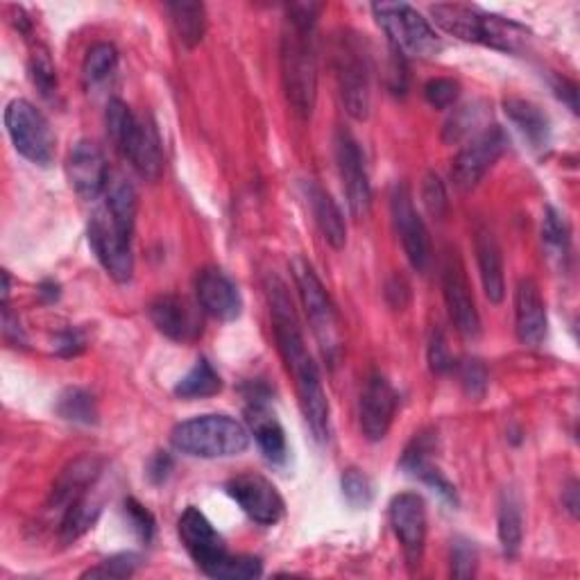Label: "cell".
<instances>
[{"instance_id": "obj_1", "label": "cell", "mask_w": 580, "mask_h": 580, "mask_svg": "<svg viewBox=\"0 0 580 580\" xmlns=\"http://www.w3.org/2000/svg\"><path fill=\"white\" fill-rule=\"evenodd\" d=\"M268 302L272 315V330L277 338L279 354L286 362L288 372L295 379L300 409L304 420L317 443H326L332 435V413H330V399L322 388L320 370L311 352L306 349V341L302 334V324L298 320L293 300L288 295V288L277 277L268 279Z\"/></svg>"}, {"instance_id": "obj_2", "label": "cell", "mask_w": 580, "mask_h": 580, "mask_svg": "<svg viewBox=\"0 0 580 580\" xmlns=\"http://www.w3.org/2000/svg\"><path fill=\"white\" fill-rule=\"evenodd\" d=\"M431 16L435 25L456 36V40L483 44L503 53H520L531 40V32L524 25L499 14L483 12L477 5L440 3L431 8Z\"/></svg>"}, {"instance_id": "obj_3", "label": "cell", "mask_w": 580, "mask_h": 580, "mask_svg": "<svg viewBox=\"0 0 580 580\" xmlns=\"http://www.w3.org/2000/svg\"><path fill=\"white\" fill-rule=\"evenodd\" d=\"M170 443L193 458H230L249 447V431L230 415H198L179 422L170 433Z\"/></svg>"}, {"instance_id": "obj_4", "label": "cell", "mask_w": 580, "mask_h": 580, "mask_svg": "<svg viewBox=\"0 0 580 580\" xmlns=\"http://www.w3.org/2000/svg\"><path fill=\"white\" fill-rule=\"evenodd\" d=\"M281 78L290 107L302 119L311 116L317 98V62L313 27L288 23L281 40Z\"/></svg>"}, {"instance_id": "obj_5", "label": "cell", "mask_w": 580, "mask_h": 580, "mask_svg": "<svg viewBox=\"0 0 580 580\" xmlns=\"http://www.w3.org/2000/svg\"><path fill=\"white\" fill-rule=\"evenodd\" d=\"M334 70L336 82L347 114L356 121H366L370 116V59L366 44L358 34L343 32L334 46Z\"/></svg>"}, {"instance_id": "obj_6", "label": "cell", "mask_w": 580, "mask_h": 580, "mask_svg": "<svg viewBox=\"0 0 580 580\" xmlns=\"http://www.w3.org/2000/svg\"><path fill=\"white\" fill-rule=\"evenodd\" d=\"M372 12L399 55L426 59L443 53L440 34L415 8L406 3H377Z\"/></svg>"}, {"instance_id": "obj_7", "label": "cell", "mask_w": 580, "mask_h": 580, "mask_svg": "<svg viewBox=\"0 0 580 580\" xmlns=\"http://www.w3.org/2000/svg\"><path fill=\"white\" fill-rule=\"evenodd\" d=\"M293 277L300 290V298L304 304V311L309 315V322L313 326V334L330 360H336L341 347H343V322L336 311V304L332 302L330 293H326L324 283L315 275L313 266L298 257L293 261Z\"/></svg>"}, {"instance_id": "obj_8", "label": "cell", "mask_w": 580, "mask_h": 580, "mask_svg": "<svg viewBox=\"0 0 580 580\" xmlns=\"http://www.w3.org/2000/svg\"><path fill=\"white\" fill-rule=\"evenodd\" d=\"M5 127L21 157L36 166L55 159V134L48 119L27 100H12L5 109Z\"/></svg>"}, {"instance_id": "obj_9", "label": "cell", "mask_w": 580, "mask_h": 580, "mask_svg": "<svg viewBox=\"0 0 580 580\" xmlns=\"http://www.w3.org/2000/svg\"><path fill=\"white\" fill-rule=\"evenodd\" d=\"M89 243L107 275L119 283H127L134 275L132 236L119 230L107 209H98L89 223Z\"/></svg>"}, {"instance_id": "obj_10", "label": "cell", "mask_w": 580, "mask_h": 580, "mask_svg": "<svg viewBox=\"0 0 580 580\" xmlns=\"http://www.w3.org/2000/svg\"><path fill=\"white\" fill-rule=\"evenodd\" d=\"M505 148H507V134L497 125L486 127L481 134L471 136V141L458 153L451 166V179L456 189L460 191L475 189L486 177V172L501 159Z\"/></svg>"}, {"instance_id": "obj_11", "label": "cell", "mask_w": 580, "mask_h": 580, "mask_svg": "<svg viewBox=\"0 0 580 580\" xmlns=\"http://www.w3.org/2000/svg\"><path fill=\"white\" fill-rule=\"evenodd\" d=\"M177 531L181 537V544L189 551V556L196 560V565L211 578H215L217 569L232 556L225 547V539L217 535V531L211 526V522L198 511V507L189 505L181 513L177 522Z\"/></svg>"}, {"instance_id": "obj_12", "label": "cell", "mask_w": 580, "mask_h": 580, "mask_svg": "<svg viewBox=\"0 0 580 580\" xmlns=\"http://www.w3.org/2000/svg\"><path fill=\"white\" fill-rule=\"evenodd\" d=\"M225 490L241 505V511L259 526H275L286 513V503L279 490L266 477L254 475V471L234 477Z\"/></svg>"}, {"instance_id": "obj_13", "label": "cell", "mask_w": 580, "mask_h": 580, "mask_svg": "<svg viewBox=\"0 0 580 580\" xmlns=\"http://www.w3.org/2000/svg\"><path fill=\"white\" fill-rule=\"evenodd\" d=\"M336 161L343 179L347 204L356 221L366 217L372 207V187L366 168V157L360 153L358 141L347 130L336 134Z\"/></svg>"}, {"instance_id": "obj_14", "label": "cell", "mask_w": 580, "mask_h": 580, "mask_svg": "<svg viewBox=\"0 0 580 580\" xmlns=\"http://www.w3.org/2000/svg\"><path fill=\"white\" fill-rule=\"evenodd\" d=\"M390 209H392V223L394 230L402 238L404 252L411 261V266L417 272H426L431 266V238L424 221L420 217L411 189L406 185H397L390 198Z\"/></svg>"}, {"instance_id": "obj_15", "label": "cell", "mask_w": 580, "mask_h": 580, "mask_svg": "<svg viewBox=\"0 0 580 580\" xmlns=\"http://www.w3.org/2000/svg\"><path fill=\"white\" fill-rule=\"evenodd\" d=\"M443 295L456 330L465 338H477L481 334V315L456 252H449L443 264Z\"/></svg>"}, {"instance_id": "obj_16", "label": "cell", "mask_w": 580, "mask_h": 580, "mask_svg": "<svg viewBox=\"0 0 580 580\" xmlns=\"http://www.w3.org/2000/svg\"><path fill=\"white\" fill-rule=\"evenodd\" d=\"M388 517H390V526H392L399 544H402L409 565L417 567L422 560V554H424L426 528H428L424 499L415 492L397 494L390 501Z\"/></svg>"}, {"instance_id": "obj_17", "label": "cell", "mask_w": 580, "mask_h": 580, "mask_svg": "<svg viewBox=\"0 0 580 580\" xmlns=\"http://www.w3.org/2000/svg\"><path fill=\"white\" fill-rule=\"evenodd\" d=\"M399 397L390 381L381 375H372L360 394V431L370 443H381L394 420Z\"/></svg>"}, {"instance_id": "obj_18", "label": "cell", "mask_w": 580, "mask_h": 580, "mask_svg": "<svg viewBox=\"0 0 580 580\" xmlns=\"http://www.w3.org/2000/svg\"><path fill=\"white\" fill-rule=\"evenodd\" d=\"M70 187L85 200H98L109 187V168L93 141H78L66 161Z\"/></svg>"}, {"instance_id": "obj_19", "label": "cell", "mask_w": 580, "mask_h": 580, "mask_svg": "<svg viewBox=\"0 0 580 580\" xmlns=\"http://www.w3.org/2000/svg\"><path fill=\"white\" fill-rule=\"evenodd\" d=\"M198 302L204 313L221 322H232L243 311V298L236 283L217 268H207L198 275Z\"/></svg>"}, {"instance_id": "obj_20", "label": "cell", "mask_w": 580, "mask_h": 580, "mask_svg": "<svg viewBox=\"0 0 580 580\" xmlns=\"http://www.w3.org/2000/svg\"><path fill=\"white\" fill-rule=\"evenodd\" d=\"M148 315H150V320L157 330L164 336H168L170 341L189 343L202 334L200 313L185 298H175V295L157 298L150 304Z\"/></svg>"}, {"instance_id": "obj_21", "label": "cell", "mask_w": 580, "mask_h": 580, "mask_svg": "<svg viewBox=\"0 0 580 580\" xmlns=\"http://www.w3.org/2000/svg\"><path fill=\"white\" fill-rule=\"evenodd\" d=\"M515 332L524 347H539L547 338V304L533 279H522L517 286Z\"/></svg>"}, {"instance_id": "obj_22", "label": "cell", "mask_w": 580, "mask_h": 580, "mask_svg": "<svg viewBox=\"0 0 580 580\" xmlns=\"http://www.w3.org/2000/svg\"><path fill=\"white\" fill-rule=\"evenodd\" d=\"M433 435L431 433H420L411 440V445L406 447L404 456H402V469L409 471L411 477L420 479L422 483H426L431 490L438 492L443 499H447L449 503H458V494L456 488L443 477V471L433 465L431 454H433Z\"/></svg>"}, {"instance_id": "obj_23", "label": "cell", "mask_w": 580, "mask_h": 580, "mask_svg": "<svg viewBox=\"0 0 580 580\" xmlns=\"http://www.w3.org/2000/svg\"><path fill=\"white\" fill-rule=\"evenodd\" d=\"M247 420H249L254 440L259 443V449L264 451V456L275 465L286 462V458H288L286 433H283L281 424L277 422V417L264 404V399H259V397L249 399Z\"/></svg>"}, {"instance_id": "obj_24", "label": "cell", "mask_w": 580, "mask_h": 580, "mask_svg": "<svg viewBox=\"0 0 580 580\" xmlns=\"http://www.w3.org/2000/svg\"><path fill=\"white\" fill-rule=\"evenodd\" d=\"M477 261H479V275L486 290V298L492 304H501L505 295V277H503V257L497 236L490 227L477 230Z\"/></svg>"}, {"instance_id": "obj_25", "label": "cell", "mask_w": 580, "mask_h": 580, "mask_svg": "<svg viewBox=\"0 0 580 580\" xmlns=\"http://www.w3.org/2000/svg\"><path fill=\"white\" fill-rule=\"evenodd\" d=\"M130 159L134 170L148 181H157L164 172V153L161 141L150 121H138V130L130 143L127 153L123 155Z\"/></svg>"}, {"instance_id": "obj_26", "label": "cell", "mask_w": 580, "mask_h": 580, "mask_svg": "<svg viewBox=\"0 0 580 580\" xmlns=\"http://www.w3.org/2000/svg\"><path fill=\"white\" fill-rule=\"evenodd\" d=\"M306 196L311 202V211L315 217V225L324 241L330 243L334 249H343L347 245V223L341 207L336 200L326 193L322 187H317L315 181L306 187Z\"/></svg>"}, {"instance_id": "obj_27", "label": "cell", "mask_w": 580, "mask_h": 580, "mask_svg": "<svg viewBox=\"0 0 580 580\" xmlns=\"http://www.w3.org/2000/svg\"><path fill=\"white\" fill-rule=\"evenodd\" d=\"M505 116L513 121V125L522 132V136L533 145V148H544L549 143L551 136V123L549 116L542 112V109L522 98H511L503 102Z\"/></svg>"}, {"instance_id": "obj_28", "label": "cell", "mask_w": 580, "mask_h": 580, "mask_svg": "<svg viewBox=\"0 0 580 580\" xmlns=\"http://www.w3.org/2000/svg\"><path fill=\"white\" fill-rule=\"evenodd\" d=\"M102 513V499L89 488L76 501H70L64 507V515L59 522V537L64 544H72L80 539L85 533L93 528Z\"/></svg>"}, {"instance_id": "obj_29", "label": "cell", "mask_w": 580, "mask_h": 580, "mask_svg": "<svg viewBox=\"0 0 580 580\" xmlns=\"http://www.w3.org/2000/svg\"><path fill=\"white\" fill-rule=\"evenodd\" d=\"M499 542L507 558H515L524 542L522 501L513 490H503L499 501Z\"/></svg>"}, {"instance_id": "obj_30", "label": "cell", "mask_w": 580, "mask_h": 580, "mask_svg": "<svg viewBox=\"0 0 580 580\" xmlns=\"http://www.w3.org/2000/svg\"><path fill=\"white\" fill-rule=\"evenodd\" d=\"M109 215L114 217V223L119 225L121 232L132 236L134 232V221H136V209H138V196L136 189L132 187V181L125 177L114 179L112 185L107 187V207Z\"/></svg>"}, {"instance_id": "obj_31", "label": "cell", "mask_w": 580, "mask_h": 580, "mask_svg": "<svg viewBox=\"0 0 580 580\" xmlns=\"http://www.w3.org/2000/svg\"><path fill=\"white\" fill-rule=\"evenodd\" d=\"M179 42L187 48H196L204 40L207 10L202 3H168L166 5Z\"/></svg>"}, {"instance_id": "obj_32", "label": "cell", "mask_w": 580, "mask_h": 580, "mask_svg": "<svg viewBox=\"0 0 580 580\" xmlns=\"http://www.w3.org/2000/svg\"><path fill=\"white\" fill-rule=\"evenodd\" d=\"M221 390H223V379L207 358H198L196 366L187 372V377L179 379V383L175 386V394L179 399H187V402L213 397Z\"/></svg>"}, {"instance_id": "obj_33", "label": "cell", "mask_w": 580, "mask_h": 580, "mask_svg": "<svg viewBox=\"0 0 580 580\" xmlns=\"http://www.w3.org/2000/svg\"><path fill=\"white\" fill-rule=\"evenodd\" d=\"M104 125H107V134L112 138L114 148L125 155L130 143L138 130V119L132 114V109L127 107V102L114 98L109 100L107 104V112H104Z\"/></svg>"}, {"instance_id": "obj_34", "label": "cell", "mask_w": 580, "mask_h": 580, "mask_svg": "<svg viewBox=\"0 0 580 580\" xmlns=\"http://www.w3.org/2000/svg\"><path fill=\"white\" fill-rule=\"evenodd\" d=\"M486 104L483 102H471V104H465L460 109H456V112L451 114V119L447 121L445 125V143H458L462 141L465 136H477L481 134L486 127Z\"/></svg>"}, {"instance_id": "obj_35", "label": "cell", "mask_w": 580, "mask_h": 580, "mask_svg": "<svg viewBox=\"0 0 580 580\" xmlns=\"http://www.w3.org/2000/svg\"><path fill=\"white\" fill-rule=\"evenodd\" d=\"M57 413L66 422L91 426L98 422V406L91 392L82 388H68L57 402Z\"/></svg>"}, {"instance_id": "obj_36", "label": "cell", "mask_w": 580, "mask_h": 580, "mask_svg": "<svg viewBox=\"0 0 580 580\" xmlns=\"http://www.w3.org/2000/svg\"><path fill=\"white\" fill-rule=\"evenodd\" d=\"M119 66V51L112 44H96L89 48L85 64H82V76L89 87H96L104 82Z\"/></svg>"}, {"instance_id": "obj_37", "label": "cell", "mask_w": 580, "mask_h": 580, "mask_svg": "<svg viewBox=\"0 0 580 580\" xmlns=\"http://www.w3.org/2000/svg\"><path fill=\"white\" fill-rule=\"evenodd\" d=\"M341 488H343V497L352 507H368L375 499V488L372 481L368 479V475H362L360 469L349 467L343 479H341Z\"/></svg>"}, {"instance_id": "obj_38", "label": "cell", "mask_w": 580, "mask_h": 580, "mask_svg": "<svg viewBox=\"0 0 580 580\" xmlns=\"http://www.w3.org/2000/svg\"><path fill=\"white\" fill-rule=\"evenodd\" d=\"M138 567H141V558L136 554H119L102 560L98 567L85 571L82 578H109V580L132 578Z\"/></svg>"}, {"instance_id": "obj_39", "label": "cell", "mask_w": 580, "mask_h": 580, "mask_svg": "<svg viewBox=\"0 0 580 580\" xmlns=\"http://www.w3.org/2000/svg\"><path fill=\"white\" fill-rule=\"evenodd\" d=\"M569 225L565 221V215L560 211H556L554 207H549L544 211V221H542V238L547 243L554 252L565 254L569 249Z\"/></svg>"}, {"instance_id": "obj_40", "label": "cell", "mask_w": 580, "mask_h": 580, "mask_svg": "<svg viewBox=\"0 0 580 580\" xmlns=\"http://www.w3.org/2000/svg\"><path fill=\"white\" fill-rule=\"evenodd\" d=\"M422 202L426 207V211L433 215V217H445L447 209H449V196H447V189L443 185V179L435 175V172H428L422 181Z\"/></svg>"}, {"instance_id": "obj_41", "label": "cell", "mask_w": 580, "mask_h": 580, "mask_svg": "<svg viewBox=\"0 0 580 580\" xmlns=\"http://www.w3.org/2000/svg\"><path fill=\"white\" fill-rule=\"evenodd\" d=\"M264 573V565L259 558L252 556H230L223 567L217 569V580H247V578H259Z\"/></svg>"}, {"instance_id": "obj_42", "label": "cell", "mask_w": 580, "mask_h": 580, "mask_svg": "<svg viewBox=\"0 0 580 580\" xmlns=\"http://www.w3.org/2000/svg\"><path fill=\"white\" fill-rule=\"evenodd\" d=\"M30 76L34 87L42 91V96L51 98L57 91L55 66L46 53H34V57L30 59Z\"/></svg>"}, {"instance_id": "obj_43", "label": "cell", "mask_w": 580, "mask_h": 580, "mask_svg": "<svg viewBox=\"0 0 580 580\" xmlns=\"http://www.w3.org/2000/svg\"><path fill=\"white\" fill-rule=\"evenodd\" d=\"M424 96H426L431 107L449 109V107L456 104V100L460 96V85L456 80H451V78H435V80L426 82Z\"/></svg>"}, {"instance_id": "obj_44", "label": "cell", "mask_w": 580, "mask_h": 580, "mask_svg": "<svg viewBox=\"0 0 580 580\" xmlns=\"http://www.w3.org/2000/svg\"><path fill=\"white\" fill-rule=\"evenodd\" d=\"M123 511H125L127 524L138 535V539H143L145 544L153 542V537H155V517L150 515V511H145V507L136 499H125Z\"/></svg>"}, {"instance_id": "obj_45", "label": "cell", "mask_w": 580, "mask_h": 580, "mask_svg": "<svg viewBox=\"0 0 580 580\" xmlns=\"http://www.w3.org/2000/svg\"><path fill=\"white\" fill-rule=\"evenodd\" d=\"M479 565V554L475 549V544L467 539H456L451 549V573L456 578H471L477 573Z\"/></svg>"}, {"instance_id": "obj_46", "label": "cell", "mask_w": 580, "mask_h": 580, "mask_svg": "<svg viewBox=\"0 0 580 580\" xmlns=\"http://www.w3.org/2000/svg\"><path fill=\"white\" fill-rule=\"evenodd\" d=\"M460 383L469 397H483L488 388V370L481 360L471 358L460 366Z\"/></svg>"}, {"instance_id": "obj_47", "label": "cell", "mask_w": 580, "mask_h": 580, "mask_svg": "<svg viewBox=\"0 0 580 580\" xmlns=\"http://www.w3.org/2000/svg\"><path fill=\"white\" fill-rule=\"evenodd\" d=\"M428 362H431V370L438 372V375H443V372L454 368V358L449 354V347H447V341H445L443 332H435L433 338H431Z\"/></svg>"}, {"instance_id": "obj_48", "label": "cell", "mask_w": 580, "mask_h": 580, "mask_svg": "<svg viewBox=\"0 0 580 580\" xmlns=\"http://www.w3.org/2000/svg\"><path fill=\"white\" fill-rule=\"evenodd\" d=\"M3 332H5V338H8L10 343L25 347V343H27L25 332H23V326H21V320L12 313L10 302L3 304Z\"/></svg>"}, {"instance_id": "obj_49", "label": "cell", "mask_w": 580, "mask_h": 580, "mask_svg": "<svg viewBox=\"0 0 580 580\" xmlns=\"http://www.w3.org/2000/svg\"><path fill=\"white\" fill-rule=\"evenodd\" d=\"M170 471H172V458L168 451H157L150 462H148V477L155 486L164 483L168 477H170Z\"/></svg>"}, {"instance_id": "obj_50", "label": "cell", "mask_w": 580, "mask_h": 580, "mask_svg": "<svg viewBox=\"0 0 580 580\" xmlns=\"http://www.w3.org/2000/svg\"><path fill=\"white\" fill-rule=\"evenodd\" d=\"M85 349V341L78 332H64L57 338V352L62 356H78Z\"/></svg>"}, {"instance_id": "obj_51", "label": "cell", "mask_w": 580, "mask_h": 580, "mask_svg": "<svg viewBox=\"0 0 580 580\" xmlns=\"http://www.w3.org/2000/svg\"><path fill=\"white\" fill-rule=\"evenodd\" d=\"M556 91H558V96L569 104L571 112L578 114V100H576L578 91H576V85L562 78V80H556Z\"/></svg>"}, {"instance_id": "obj_52", "label": "cell", "mask_w": 580, "mask_h": 580, "mask_svg": "<svg viewBox=\"0 0 580 580\" xmlns=\"http://www.w3.org/2000/svg\"><path fill=\"white\" fill-rule=\"evenodd\" d=\"M562 503H565V507H567V511H569V515L576 520L578 517V483L576 481H571L569 486H567V490H562Z\"/></svg>"}, {"instance_id": "obj_53", "label": "cell", "mask_w": 580, "mask_h": 580, "mask_svg": "<svg viewBox=\"0 0 580 580\" xmlns=\"http://www.w3.org/2000/svg\"><path fill=\"white\" fill-rule=\"evenodd\" d=\"M40 293H42L44 298H48V300H57V298H59V286L53 283V281H48V283L42 286Z\"/></svg>"}]
</instances>
